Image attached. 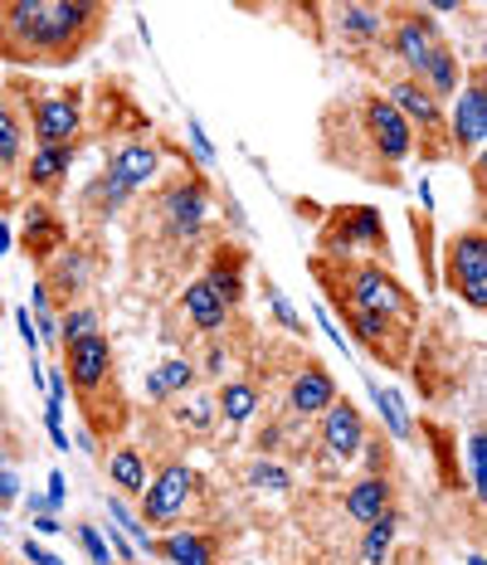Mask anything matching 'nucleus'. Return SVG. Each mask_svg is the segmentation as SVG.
I'll use <instances>...</instances> for the list:
<instances>
[{
    "label": "nucleus",
    "instance_id": "obj_2",
    "mask_svg": "<svg viewBox=\"0 0 487 565\" xmlns=\"http://www.w3.org/2000/svg\"><path fill=\"white\" fill-rule=\"evenodd\" d=\"M98 20L103 6H93V0H44L30 64H68V58H78L98 34Z\"/></svg>",
    "mask_w": 487,
    "mask_h": 565
},
{
    "label": "nucleus",
    "instance_id": "obj_8",
    "mask_svg": "<svg viewBox=\"0 0 487 565\" xmlns=\"http://www.w3.org/2000/svg\"><path fill=\"white\" fill-rule=\"evenodd\" d=\"M190 498H195V473L186 463H166L141 492V522H171L186 512Z\"/></svg>",
    "mask_w": 487,
    "mask_h": 565
},
{
    "label": "nucleus",
    "instance_id": "obj_38",
    "mask_svg": "<svg viewBox=\"0 0 487 565\" xmlns=\"http://www.w3.org/2000/svg\"><path fill=\"white\" fill-rule=\"evenodd\" d=\"M264 292H268L273 312H278V322H283V327H293V332H303V322H298V312H293V308H288V298H283V292H278V288H264Z\"/></svg>",
    "mask_w": 487,
    "mask_h": 565
},
{
    "label": "nucleus",
    "instance_id": "obj_26",
    "mask_svg": "<svg viewBox=\"0 0 487 565\" xmlns=\"http://www.w3.org/2000/svg\"><path fill=\"white\" fill-rule=\"evenodd\" d=\"M20 157H25V127H20L15 108L0 98V175H15Z\"/></svg>",
    "mask_w": 487,
    "mask_h": 565
},
{
    "label": "nucleus",
    "instance_id": "obj_5",
    "mask_svg": "<svg viewBox=\"0 0 487 565\" xmlns=\"http://www.w3.org/2000/svg\"><path fill=\"white\" fill-rule=\"evenodd\" d=\"M64 371H68V385L83 395V399H98V391L108 385L113 375V347L103 332L83 337V341H68L64 347Z\"/></svg>",
    "mask_w": 487,
    "mask_h": 565
},
{
    "label": "nucleus",
    "instance_id": "obj_37",
    "mask_svg": "<svg viewBox=\"0 0 487 565\" xmlns=\"http://www.w3.org/2000/svg\"><path fill=\"white\" fill-rule=\"evenodd\" d=\"M361 449H366V468H371V473H385V463H390V444H385V439H366Z\"/></svg>",
    "mask_w": 487,
    "mask_h": 565
},
{
    "label": "nucleus",
    "instance_id": "obj_42",
    "mask_svg": "<svg viewBox=\"0 0 487 565\" xmlns=\"http://www.w3.org/2000/svg\"><path fill=\"white\" fill-rule=\"evenodd\" d=\"M483 434H473V444H468V463H473V482H478V492H483Z\"/></svg>",
    "mask_w": 487,
    "mask_h": 565
},
{
    "label": "nucleus",
    "instance_id": "obj_6",
    "mask_svg": "<svg viewBox=\"0 0 487 565\" xmlns=\"http://www.w3.org/2000/svg\"><path fill=\"white\" fill-rule=\"evenodd\" d=\"M361 122H366V137H371L375 157L385 161V167H395V161H405L414 151V127L390 108V98H366Z\"/></svg>",
    "mask_w": 487,
    "mask_h": 565
},
{
    "label": "nucleus",
    "instance_id": "obj_48",
    "mask_svg": "<svg viewBox=\"0 0 487 565\" xmlns=\"http://www.w3.org/2000/svg\"><path fill=\"white\" fill-rule=\"evenodd\" d=\"M468 565H487V561H483V556H473V561H468Z\"/></svg>",
    "mask_w": 487,
    "mask_h": 565
},
{
    "label": "nucleus",
    "instance_id": "obj_4",
    "mask_svg": "<svg viewBox=\"0 0 487 565\" xmlns=\"http://www.w3.org/2000/svg\"><path fill=\"white\" fill-rule=\"evenodd\" d=\"M448 288L463 292L468 308H487V234L463 230L448 244Z\"/></svg>",
    "mask_w": 487,
    "mask_h": 565
},
{
    "label": "nucleus",
    "instance_id": "obj_7",
    "mask_svg": "<svg viewBox=\"0 0 487 565\" xmlns=\"http://www.w3.org/2000/svg\"><path fill=\"white\" fill-rule=\"evenodd\" d=\"M385 44H390V54L405 64V78H420L424 64H430V54H434V44H444V40H438V25L424 15V10H410V15H400L395 25H390Z\"/></svg>",
    "mask_w": 487,
    "mask_h": 565
},
{
    "label": "nucleus",
    "instance_id": "obj_23",
    "mask_svg": "<svg viewBox=\"0 0 487 565\" xmlns=\"http://www.w3.org/2000/svg\"><path fill=\"white\" fill-rule=\"evenodd\" d=\"M157 551L171 565H215V541L200 532H176V536L157 541Z\"/></svg>",
    "mask_w": 487,
    "mask_h": 565
},
{
    "label": "nucleus",
    "instance_id": "obj_32",
    "mask_svg": "<svg viewBox=\"0 0 487 565\" xmlns=\"http://www.w3.org/2000/svg\"><path fill=\"white\" fill-rule=\"evenodd\" d=\"M98 332V312L93 308H68L64 322H59V347H68V341H83Z\"/></svg>",
    "mask_w": 487,
    "mask_h": 565
},
{
    "label": "nucleus",
    "instance_id": "obj_13",
    "mask_svg": "<svg viewBox=\"0 0 487 565\" xmlns=\"http://www.w3.org/2000/svg\"><path fill=\"white\" fill-rule=\"evenodd\" d=\"M361 444H366V419H361V409L347 405V399H341V405H331L327 415H322V449H327L331 458H341V463H347V458L361 454Z\"/></svg>",
    "mask_w": 487,
    "mask_h": 565
},
{
    "label": "nucleus",
    "instance_id": "obj_34",
    "mask_svg": "<svg viewBox=\"0 0 487 565\" xmlns=\"http://www.w3.org/2000/svg\"><path fill=\"white\" fill-rule=\"evenodd\" d=\"M248 482H254V488H268V492H288L293 488L288 468H278V463H254L248 468Z\"/></svg>",
    "mask_w": 487,
    "mask_h": 565
},
{
    "label": "nucleus",
    "instance_id": "obj_22",
    "mask_svg": "<svg viewBox=\"0 0 487 565\" xmlns=\"http://www.w3.org/2000/svg\"><path fill=\"white\" fill-rule=\"evenodd\" d=\"M68 167H74V147H34L30 157V185L34 191H59Z\"/></svg>",
    "mask_w": 487,
    "mask_h": 565
},
{
    "label": "nucleus",
    "instance_id": "obj_21",
    "mask_svg": "<svg viewBox=\"0 0 487 565\" xmlns=\"http://www.w3.org/2000/svg\"><path fill=\"white\" fill-rule=\"evenodd\" d=\"M68 239V230L54 220V210L50 205H30V215H25V249L34 258H50L59 254V244Z\"/></svg>",
    "mask_w": 487,
    "mask_h": 565
},
{
    "label": "nucleus",
    "instance_id": "obj_24",
    "mask_svg": "<svg viewBox=\"0 0 487 565\" xmlns=\"http://www.w3.org/2000/svg\"><path fill=\"white\" fill-rule=\"evenodd\" d=\"M420 84L434 93V103L438 98H454V93H458V54L448 50V44H434V54H430V64H424Z\"/></svg>",
    "mask_w": 487,
    "mask_h": 565
},
{
    "label": "nucleus",
    "instance_id": "obj_39",
    "mask_svg": "<svg viewBox=\"0 0 487 565\" xmlns=\"http://www.w3.org/2000/svg\"><path fill=\"white\" fill-rule=\"evenodd\" d=\"M78 546L88 551V556L98 561V565H108V546H103V536L93 532V526H78Z\"/></svg>",
    "mask_w": 487,
    "mask_h": 565
},
{
    "label": "nucleus",
    "instance_id": "obj_30",
    "mask_svg": "<svg viewBox=\"0 0 487 565\" xmlns=\"http://www.w3.org/2000/svg\"><path fill=\"white\" fill-rule=\"evenodd\" d=\"M341 30L356 40H385V15L371 6H341Z\"/></svg>",
    "mask_w": 487,
    "mask_h": 565
},
{
    "label": "nucleus",
    "instance_id": "obj_43",
    "mask_svg": "<svg viewBox=\"0 0 487 565\" xmlns=\"http://www.w3.org/2000/svg\"><path fill=\"white\" fill-rule=\"evenodd\" d=\"M25 556H30L34 565H64L59 556H50V551H44V546H34V541H25Z\"/></svg>",
    "mask_w": 487,
    "mask_h": 565
},
{
    "label": "nucleus",
    "instance_id": "obj_33",
    "mask_svg": "<svg viewBox=\"0 0 487 565\" xmlns=\"http://www.w3.org/2000/svg\"><path fill=\"white\" fill-rule=\"evenodd\" d=\"M108 512H113V522H117V526H123V532H133V541H137V546H141V551H157V541H151V536H147V526H141V522H137V516H133V512H127V508H123V498H108Z\"/></svg>",
    "mask_w": 487,
    "mask_h": 565
},
{
    "label": "nucleus",
    "instance_id": "obj_46",
    "mask_svg": "<svg viewBox=\"0 0 487 565\" xmlns=\"http://www.w3.org/2000/svg\"><path fill=\"white\" fill-rule=\"evenodd\" d=\"M205 375H224V351H220V347H210V356H205Z\"/></svg>",
    "mask_w": 487,
    "mask_h": 565
},
{
    "label": "nucleus",
    "instance_id": "obj_14",
    "mask_svg": "<svg viewBox=\"0 0 487 565\" xmlns=\"http://www.w3.org/2000/svg\"><path fill=\"white\" fill-rule=\"evenodd\" d=\"M390 108H395L405 122L414 127L420 122V132H444V113H438V103H434V93L420 84V78H400L395 88H390Z\"/></svg>",
    "mask_w": 487,
    "mask_h": 565
},
{
    "label": "nucleus",
    "instance_id": "obj_15",
    "mask_svg": "<svg viewBox=\"0 0 487 565\" xmlns=\"http://www.w3.org/2000/svg\"><path fill=\"white\" fill-rule=\"evenodd\" d=\"M157 171H161V151L151 147V141H133V147H123L113 157V181L117 185H127V191H141V185H151L157 181Z\"/></svg>",
    "mask_w": 487,
    "mask_h": 565
},
{
    "label": "nucleus",
    "instance_id": "obj_17",
    "mask_svg": "<svg viewBox=\"0 0 487 565\" xmlns=\"http://www.w3.org/2000/svg\"><path fill=\"white\" fill-rule=\"evenodd\" d=\"M347 317V327L356 332V341H361L366 351H375V356H395V341L405 332H395V317L385 312H341Z\"/></svg>",
    "mask_w": 487,
    "mask_h": 565
},
{
    "label": "nucleus",
    "instance_id": "obj_16",
    "mask_svg": "<svg viewBox=\"0 0 487 565\" xmlns=\"http://www.w3.org/2000/svg\"><path fill=\"white\" fill-rule=\"evenodd\" d=\"M288 405H293V415H327V409L337 405V381H331L322 366H307V371H298V381H293Z\"/></svg>",
    "mask_w": 487,
    "mask_h": 565
},
{
    "label": "nucleus",
    "instance_id": "obj_41",
    "mask_svg": "<svg viewBox=\"0 0 487 565\" xmlns=\"http://www.w3.org/2000/svg\"><path fill=\"white\" fill-rule=\"evenodd\" d=\"M15 327H20V337H25V347H30V356H34V351H40V332H34L30 308H15Z\"/></svg>",
    "mask_w": 487,
    "mask_h": 565
},
{
    "label": "nucleus",
    "instance_id": "obj_11",
    "mask_svg": "<svg viewBox=\"0 0 487 565\" xmlns=\"http://www.w3.org/2000/svg\"><path fill=\"white\" fill-rule=\"evenodd\" d=\"M40 10H44V0H0V58L30 64Z\"/></svg>",
    "mask_w": 487,
    "mask_h": 565
},
{
    "label": "nucleus",
    "instance_id": "obj_28",
    "mask_svg": "<svg viewBox=\"0 0 487 565\" xmlns=\"http://www.w3.org/2000/svg\"><path fill=\"white\" fill-rule=\"evenodd\" d=\"M215 409L230 424H244V419H254V409H258V391L248 381H230V385H220Z\"/></svg>",
    "mask_w": 487,
    "mask_h": 565
},
{
    "label": "nucleus",
    "instance_id": "obj_36",
    "mask_svg": "<svg viewBox=\"0 0 487 565\" xmlns=\"http://www.w3.org/2000/svg\"><path fill=\"white\" fill-rule=\"evenodd\" d=\"M157 381L166 385V395H171V391H186V385L195 381V366H190L186 356H176V361H166V366L157 371Z\"/></svg>",
    "mask_w": 487,
    "mask_h": 565
},
{
    "label": "nucleus",
    "instance_id": "obj_31",
    "mask_svg": "<svg viewBox=\"0 0 487 565\" xmlns=\"http://www.w3.org/2000/svg\"><path fill=\"white\" fill-rule=\"evenodd\" d=\"M371 399L380 405V415H385L390 434H395V439H410V419H405V405H400V395L395 391H380V385L371 381Z\"/></svg>",
    "mask_w": 487,
    "mask_h": 565
},
{
    "label": "nucleus",
    "instance_id": "obj_3",
    "mask_svg": "<svg viewBox=\"0 0 487 565\" xmlns=\"http://www.w3.org/2000/svg\"><path fill=\"white\" fill-rule=\"evenodd\" d=\"M322 258H347L356 249H380L385 254V225H380V210L371 205H337L322 225Z\"/></svg>",
    "mask_w": 487,
    "mask_h": 565
},
{
    "label": "nucleus",
    "instance_id": "obj_19",
    "mask_svg": "<svg viewBox=\"0 0 487 565\" xmlns=\"http://www.w3.org/2000/svg\"><path fill=\"white\" fill-rule=\"evenodd\" d=\"M205 282L220 292V302L224 308H234V302L244 298V249H215V264H210V274Z\"/></svg>",
    "mask_w": 487,
    "mask_h": 565
},
{
    "label": "nucleus",
    "instance_id": "obj_1",
    "mask_svg": "<svg viewBox=\"0 0 487 565\" xmlns=\"http://www.w3.org/2000/svg\"><path fill=\"white\" fill-rule=\"evenodd\" d=\"M313 274L327 282L331 308H341V312H385V317L414 312L410 292L380 264H371V258H361V264H347V258H341L337 268H331L327 258H313Z\"/></svg>",
    "mask_w": 487,
    "mask_h": 565
},
{
    "label": "nucleus",
    "instance_id": "obj_20",
    "mask_svg": "<svg viewBox=\"0 0 487 565\" xmlns=\"http://www.w3.org/2000/svg\"><path fill=\"white\" fill-rule=\"evenodd\" d=\"M186 317H190V327H195V332H220L224 317H230V308H224L220 292L210 288L205 278H195L186 288Z\"/></svg>",
    "mask_w": 487,
    "mask_h": 565
},
{
    "label": "nucleus",
    "instance_id": "obj_25",
    "mask_svg": "<svg viewBox=\"0 0 487 565\" xmlns=\"http://www.w3.org/2000/svg\"><path fill=\"white\" fill-rule=\"evenodd\" d=\"M83 282H88V258H83V254H64L50 268V278H44V292H59V302L68 308V302L83 292Z\"/></svg>",
    "mask_w": 487,
    "mask_h": 565
},
{
    "label": "nucleus",
    "instance_id": "obj_44",
    "mask_svg": "<svg viewBox=\"0 0 487 565\" xmlns=\"http://www.w3.org/2000/svg\"><path fill=\"white\" fill-rule=\"evenodd\" d=\"M15 492H20L15 473H6V468H0V502H15Z\"/></svg>",
    "mask_w": 487,
    "mask_h": 565
},
{
    "label": "nucleus",
    "instance_id": "obj_47",
    "mask_svg": "<svg viewBox=\"0 0 487 565\" xmlns=\"http://www.w3.org/2000/svg\"><path fill=\"white\" fill-rule=\"evenodd\" d=\"M34 532H40V536H54V532H64V526H59V522H54V516H50V512H44V516H40V522H34Z\"/></svg>",
    "mask_w": 487,
    "mask_h": 565
},
{
    "label": "nucleus",
    "instance_id": "obj_12",
    "mask_svg": "<svg viewBox=\"0 0 487 565\" xmlns=\"http://www.w3.org/2000/svg\"><path fill=\"white\" fill-rule=\"evenodd\" d=\"M448 132H454V147L458 151H478L483 147V137H487V93H483V78H473V84L454 98Z\"/></svg>",
    "mask_w": 487,
    "mask_h": 565
},
{
    "label": "nucleus",
    "instance_id": "obj_29",
    "mask_svg": "<svg viewBox=\"0 0 487 565\" xmlns=\"http://www.w3.org/2000/svg\"><path fill=\"white\" fill-rule=\"evenodd\" d=\"M395 526H400L395 508H390L385 516H375V522H366V541H361V565H380V561H385L390 541H395Z\"/></svg>",
    "mask_w": 487,
    "mask_h": 565
},
{
    "label": "nucleus",
    "instance_id": "obj_45",
    "mask_svg": "<svg viewBox=\"0 0 487 565\" xmlns=\"http://www.w3.org/2000/svg\"><path fill=\"white\" fill-rule=\"evenodd\" d=\"M44 502H50V508L64 502V473H50V498H44Z\"/></svg>",
    "mask_w": 487,
    "mask_h": 565
},
{
    "label": "nucleus",
    "instance_id": "obj_18",
    "mask_svg": "<svg viewBox=\"0 0 487 565\" xmlns=\"http://www.w3.org/2000/svg\"><path fill=\"white\" fill-rule=\"evenodd\" d=\"M390 498H395L390 478H385V473H366V478L347 492V516H356V522H375V516L390 512Z\"/></svg>",
    "mask_w": 487,
    "mask_h": 565
},
{
    "label": "nucleus",
    "instance_id": "obj_27",
    "mask_svg": "<svg viewBox=\"0 0 487 565\" xmlns=\"http://www.w3.org/2000/svg\"><path fill=\"white\" fill-rule=\"evenodd\" d=\"M108 478L127 492V498H141V492H147V463H141L137 449H117L108 458Z\"/></svg>",
    "mask_w": 487,
    "mask_h": 565
},
{
    "label": "nucleus",
    "instance_id": "obj_9",
    "mask_svg": "<svg viewBox=\"0 0 487 565\" xmlns=\"http://www.w3.org/2000/svg\"><path fill=\"white\" fill-rule=\"evenodd\" d=\"M205 215H210V191H205V181H176L171 191L161 195V220H166V230L176 234V239H195L200 230H205Z\"/></svg>",
    "mask_w": 487,
    "mask_h": 565
},
{
    "label": "nucleus",
    "instance_id": "obj_35",
    "mask_svg": "<svg viewBox=\"0 0 487 565\" xmlns=\"http://www.w3.org/2000/svg\"><path fill=\"white\" fill-rule=\"evenodd\" d=\"M127 195H133V191H127V185H117V181H113V175H108V171H103V175H98V181H93V185H88V205H103V200H108V210H117V205H123V200H127Z\"/></svg>",
    "mask_w": 487,
    "mask_h": 565
},
{
    "label": "nucleus",
    "instance_id": "obj_40",
    "mask_svg": "<svg viewBox=\"0 0 487 565\" xmlns=\"http://www.w3.org/2000/svg\"><path fill=\"white\" fill-rule=\"evenodd\" d=\"M190 147H195V157L200 161H215V147H210V137H205V127L190 117Z\"/></svg>",
    "mask_w": 487,
    "mask_h": 565
},
{
    "label": "nucleus",
    "instance_id": "obj_10",
    "mask_svg": "<svg viewBox=\"0 0 487 565\" xmlns=\"http://www.w3.org/2000/svg\"><path fill=\"white\" fill-rule=\"evenodd\" d=\"M30 117H34V141L40 147H74L78 122H83L74 93H44V98H34Z\"/></svg>",
    "mask_w": 487,
    "mask_h": 565
}]
</instances>
